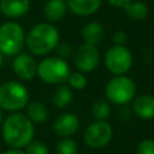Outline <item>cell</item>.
Wrapping results in <instances>:
<instances>
[{
	"label": "cell",
	"instance_id": "obj_12",
	"mask_svg": "<svg viewBox=\"0 0 154 154\" xmlns=\"http://www.w3.org/2000/svg\"><path fill=\"white\" fill-rule=\"evenodd\" d=\"M30 8V0H0V12L7 18H19Z\"/></svg>",
	"mask_w": 154,
	"mask_h": 154
},
{
	"label": "cell",
	"instance_id": "obj_10",
	"mask_svg": "<svg viewBox=\"0 0 154 154\" xmlns=\"http://www.w3.org/2000/svg\"><path fill=\"white\" fill-rule=\"evenodd\" d=\"M13 71L14 73L24 81H30L37 73V63L36 60L28 53L17 54L13 60Z\"/></svg>",
	"mask_w": 154,
	"mask_h": 154
},
{
	"label": "cell",
	"instance_id": "obj_1",
	"mask_svg": "<svg viewBox=\"0 0 154 154\" xmlns=\"http://www.w3.org/2000/svg\"><path fill=\"white\" fill-rule=\"evenodd\" d=\"M34 123L22 113L8 116L2 124V137L12 149L26 147L34 137Z\"/></svg>",
	"mask_w": 154,
	"mask_h": 154
},
{
	"label": "cell",
	"instance_id": "obj_17",
	"mask_svg": "<svg viewBox=\"0 0 154 154\" xmlns=\"http://www.w3.org/2000/svg\"><path fill=\"white\" fill-rule=\"evenodd\" d=\"M26 117L32 123H42L48 118V109L43 103L34 101L26 105Z\"/></svg>",
	"mask_w": 154,
	"mask_h": 154
},
{
	"label": "cell",
	"instance_id": "obj_23",
	"mask_svg": "<svg viewBox=\"0 0 154 154\" xmlns=\"http://www.w3.org/2000/svg\"><path fill=\"white\" fill-rule=\"evenodd\" d=\"M25 148V154H48L47 146L41 141L32 140Z\"/></svg>",
	"mask_w": 154,
	"mask_h": 154
},
{
	"label": "cell",
	"instance_id": "obj_13",
	"mask_svg": "<svg viewBox=\"0 0 154 154\" xmlns=\"http://www.w3.org/2000/svg\"><path fill=\"white\" fill-rule=\"evenodd\" d=\"M132 109L135 114L142 119L154 118V96L149 94L137 96L132 102Z\"/></svg>",
	"mask_w": 154,
	"mask_h": 154
},
{
	"label": "cell",
	"instance_id": "obj_25",
	"mask_svg": "<svg viewBox=\"0 0 154 154\" xmlns=\"http://www.w3.org/2000/svg\"><path fill=\"white\" fill-rule=\"evenodd\" d=\"M55 48H57V52H58V54H59V58H61V59L67 58V57L70 55V53H71L70 46H69L67 43H61V45L57 46Z\"/></svg>",
	"mask_w": 154,
	"mask_h": 154
},
{
	"label": "cell",
	"instance_id": "obj_24",
	"mask_svg": "<svg viewBox=\"0 0 154 154\" xmlns=\"http://www.w3.org/2000/svg\"><path fill=\"white\" fill-rule=\"evenodd\" d=\"M138 154H154V140H143L137 146Z\"/></svg>",
	"mask_w": 154,
	"mask_h": 154
},
{
	"label": "cell",
	"instance_id": "obj_22",
	"mask_svg": "<svg viewBox=\"0 0 154 154\" xmlns=\"http://www.w3.org/2000/svg\"><path fill=\"white\" fill-rule=\"evenodd\" d=\"M69 87L73 89H84L87 87V78L81 73V72H71L69 78Z\"/></svg>",
	"mask_w": 154,
	"mask_h": 154
},
{
	"label": "cell",
	"instance_id": "obj_20",
	"mask_svg": "<svg viewBox=\"0 0 154 154\" xmlns=\"http://www.w3.org/2000/svg\"><path fill=\"white\" fill-rule=\"evenodd\" d=\"M111 113L108 102L103 100H96L91 106V114L96 120H106Z\"/></svg>",
	"mask_w": 154,
	"mask_h": 154
},
{
	"label": "cell",
	"instance_id": "obj_11",
	"mask_svg": "<svg viewBox=\"0 0 154 154\" xmlns=\"http://www.w3.org/2000/svg\"><path fill=\"white\" fill-rule=\"evenodd\" d=\"M79 128V120L76 114L73 113H63L59 114L54 123H53V130L54 132L60 137H70L73 135Z\"/></svg>",
	"mask_w": 154,
	"mask_h": 154
},
{
	"label": "cell",
	"instance_id": "obj_28",
	"mask_svg": "<svg viewBox=\"0 0 154 154\" xmlns=\"http://www.w3.org/2000/svg\"><path fill=\"white\" fill-rule=\"evenodd\" d=\"M119 118L123 119V120H128L130 118V111H129L128 107L124 106V107H122L119 109Z\"/></svg>",
	"mask_w": 154,
	"mask_h": 154
},
{
	"label": "cell",
	"instance_id": "obj_29",
	"mask_svg": "<svg viewBox=\"0 0 154 154\" xmlns=\"http://www.w3.org/2000/svg\"><path fill=\"white\" fill-rule=\"evenodd\" d=\"M4 154H25L24 152H22L20 149H10L7 152H5Z\"/></svg>",
	"mask_w": 154,
	"mask_h": 154
},
{
	"label": "cell",
	"instance_id": "obj_21",
	"mask_svg": "<svg viewBox=\"0 0 154 154\" xmlns=\"http://www.w3.org/2000/svg\"><path fill=\"white\" fill-rule=\"evenodd\" d=\"M57 152L58 154H77L76 142L69 137H64L58 142Z\"/></svg>",
	"mask_w": 154,
	"mask_h": 154
},
{
	"label": "cell",
	"instance_id": "obj_9",
	"mask_svg": "<svg viewBox=\"0 0 154 154\" xmlns=\"http://www.w3.org/2000/svg\"><path fill=\"white\" fill-rule=\"evenodd\" d=\"M73 63L77 70L81 72L94 71L100 63V54L96 46L89 43L78 46L73 53Z\"/></svg>",
	"mask_w": 154,
	"mask_h": 154
},
{
	"label": "cell",
	"instance_id": "obj_8",
	"mask_svg": "<svg viewBox=\"0 0 154 154\" xmlns=\"http://www.w3.org/2000/svg\"><path fill=\"white\" fill-rule=\"evenodd\" d=\"M112 135V128L106 120H96L85 129L84 142L91 148H102L108 144Z\"/></svg>",
	"mask_w": 154,
	"mask_h": 154
},
{
	"label": "cell",
	"instance_id": "obj_32",
	"mask_svg": "<svg viewBox=\"0 0 154 154\" xmlns=\"http://www.w3.org/2000/svg\"><path fill=\"white\" fill-rule=\"evenodd\" d=\"M0 154H1V147H0Z\"/></svg>",
	"mask_w": 154,
	"mask_h": 154
},
{
	"label": "cell",
	"instance_id": "obj_4",
	"mask_svg": "<svg viewBox=\"0 0 154 154\" xmlns=\"http://www.w3.org/2000/svg\"><path fill=\"white\" fill-rule=\"evenodd\" d=\"M25 37L23 28L16 22H6L0 25V53L17 55L24 47Z\"/></svg>",
	"mask_w": 154,
	"mask_h": 154
},
{
	"label": "cell",
	"instance_id": "obj_2",
	"mask_svg": "<svg viewBox=\"0 0 154 154\" xmlns=\"http://www.w3.org/2000/svg\"><path fill=\"white\" fill-rule=\"evenodd\" d=\"M25 43L34 55H45L52 52L59 43V31L49 23H38L29 31Z\"/></svg>",
	"mask_w": 154,
	"mask_h": 154
},
{
	"label": "cell",
	"instance_id": "obj_16",
	"mask_svg": "<svg viewBox=\"0 0 154 154\" xmlns=\"http://www.w3.org/2000/svg\"><path fill=\"white\" fill-rule=\"evenodd\" d=\"M66 10H67L66 0H48L45 5L43 12L47 20L58 22L65 16Z\"/></svg>",
	"mask_w": 154,
	"mask_h": 154
},
{
	"label": "cell",
	"instance_id": "obj_7",
	"mask_svg": "<svg viewBox=\"0 0 154 154\" xmlns=\"http://www.w3.org/2000/svg\"><path fill=\"white\" fill-rule=\"evenodd\" d=\"M105 65L107 70L114 75H123L128 72L132 65V54L123 45H114L109 47L105 54Z\"/></svg>",
	"mask_w": 154,
	"mask_h": 154
},
{
	"label": "cell",
	"instance_id": "obj_15",
	"mask_svg": "<svg viewBox=\"0 0 154 154\" xmlns=\"http://www.w3.org/2000/svg\"><path fill=\"white\" fill-rule=\"evenodd\" d=\"M82 37L84 43H89L93 46L99 45L105 37V29L97 22H90L85 24L82 29Z\"/></svg>",
	"mask_w": 154,
	"mask_h": 154
},
{
	"label": "cell",
	"instance_id": "obj_26",
	"mask_svg": "<svg viewBox=\"0 0 154 154\" xmlns=\"http://www.w3.org/2000/svg\"><path fill=\"white\" fill-rule=\"evenodd\" d=\"M125 41H126V34L124 31L118 30V31L114 32V35H113V42L116 45H123Z\"/></svg>",
	"mask_w": 154,
	"mask_h": 154
},
{
	"label": "cell",
	"instance_id": "obj_5",
	"mask_svg": "<svg viewBox=\"0 0 154 154\" xmlns=\"http://www.w3.org/2000/svg\"><path fill=\"white\" fill-rule=\"evenodd\" d=\"M29 101L28 89L19 82L10 81L0 85V107L6 111L24 108Z\"/></svg>",
	"mask_w": 154,
	"mask_h": 154
},
{
	"label": "cell",
	"instance_id": "obj_6",
	"mask_svg": "<svg viewBox=\"0 0 154 154\" xmlns=\"http://www.w3.org/2000/svg\"><path fill=\"white\" fill-rule=\"evenodd\" d=\"M105 94L108 101L116 105L129 103L136 94V84L128 76H116L108 81L105 88Z\"/></svg>",
	"mask_w": 154,
	"mask_h": 154
},
{
	"label": "cell",
	"instance_id": "obj_14",
	"mask_svg": "<svg viewBox=\"0 0 154 154\" xmlns=\"http://www.w3.org/2000/svg\"><path fill=\"white\" fill-rule=\"evenodd\" d=\"M66 5L76 16H90L100 8L101 0H66Z\"/></svg>",
	"mask_w": 154,
	"mask_h": 154
},
{
	"label": "cell",
	"instance_id": "obj_19",
	"mask_svg": "<svg viewBox=\"0 0 154 154\" xmlns=\"http://www.w3.org/2000/svg\"><path fill=\"white\" fill-rule=\"evenodd\" d=\"M72 101V91L71 88L66 84H60L55 91L53 93L52 96V102L54 103V106L63 108L66 107L67 105H70V102Z\"/></svg>",
	"mask_w": 154,
	"mask_h": 154
},
{
	"label": "cell",
	"instance_id": "obj_18",
	"mask_svg": "<svg viewBox=\"0 0 154 154\" xmlns=\"http://www.w3.org/2000/svg\"><path fill=\"white\" fill-rule=\"evenodd\" d=\"M123 8L132 20H143L149 13V8L143 1H130Z\"/></svg>",
	"mask_w": 154,
	"mask_h": 154
},
{
	"label": "cell",
	"instance_id": "obj_27",
	"mask_svg": "<svg viewBox=\"0 0 154 154\" xmlns=\"http://www.w3.org/2000/svg\"><path fill=\"white\" fill-rule=\"evenodd\" d=\"M112 6L114 7H124L125 5H128L130 1L132 0H107Z\"/></svg>",
	"mask_w": 154,
	"mask_h": 154
},
{
	"label": "cell",
	"instance_id": "obj_30",
	"mask_svg": "<svg viewBox=\"0 0 154 154\" xmlns=\"http://www.w3.org/2000/svg\"><path fill=\"white\" fill-rule=\"evenodd\" d=\"M1 64H2V54L0 53V67H1Z\"/></svg>",
	"mask_w": 154,
	"mask_h": 154
},
{
	"label": "cell",
	"instance_id": "obj_31",
	"mask_svg": "<svg viewBox=\"0 0 154 154\" xmlns=\"http://www.w3.org/2000/svg\"><path fill=\"white\" fill-rule=\"evenodd\" d=\"M1 122H2V114H1V109H0V125H1Z\"/></svg>",
	"mask_w": 154,
	"mask_h": 154
},
{
	"label": "cell",
	"instance_id": "obj_3",
	"mask_svg": "<svg viewBox=\"0 0 154 154\" xmlns=\"http://www.w3.org/2000/svg\"><path fill=\"white\" fill-rule=\"evenodd\" d=\"M70 73L71 71L69 64L65 61V59L59 57L45 58L37 65V75L46 83L64 84L67 81Z\"/></svg>",
	"mask_w": 154,
	"mask_h": 154
}]
</instances>
